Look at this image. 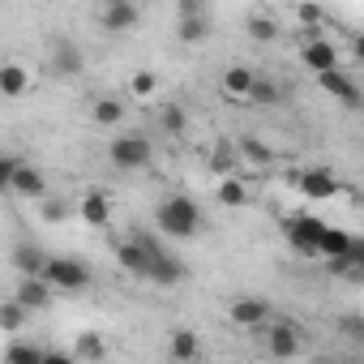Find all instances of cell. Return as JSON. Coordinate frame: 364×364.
<instances>
[{
    "mask_svg": "<svg viewBox=\"0 0 364 364\" xmlns=\"http://www.w3.org/2000/svg\"><path fill=\"white\" fill-rule=\"evenodd\" d=\"M296 189L309 198V202H326V198H338L343 193V185L326 171V167H309V171H300L296 176Z\"/></svg>",
    "mask_w": 364,
    "mask_h": 364,
    "instance_id": "obj_9",
    "label": "cell"
},
{
    "mask_svg": "<svg viewBox=\"0 0 364 364\" xmlns=\"http://www.w3.org/2000/svg\"><path fill=\"white\" fill-rule=\"evenodd\" d=\"M351 249H355V236L343 232V228H330L326 240H321V257H326V262H347Z\"/></svg>",
    "mask_w": 364,
    "mask_h": 364,
    "instance_id": "obj_22",
    "label": "cell"
},
{
    "mask_svg": "<svg viewBox=\"0 0 364 364\" xmlns=\"http://www.w3.org/2000/svg\"><path fill=\"white\" fill-rule=\"evenodd\" d=\"M154 249H159V240H154L150 232H133V236L116 240V262H120L124 274L150 279V270H154Z\"/></svg>",
    "mask_w": 364,
    "mask_h": 364,
    "instance_id": "obj_2",
    "label": "cell"
},
{
    "mask_svg": "<svg viewBox=\"0 0 364 364\" xmlns=\"http://www.w3.org/2000/svg\"><path fill=\"white\" fill-rule=\"evenodd\" d=\"M219 202L232 206V210H236V206H249V189H245L240 176H223V180H219Z\"/></svg>",
    "mask_w": 364,
    "mask_h": 364,
    "instance_id": "obj_25",
    "label": "cell"
},
{
    "mask_svg": "<svg viewBox=\"0 0 364 364\" xmlns=\"http://www.w3.org/2000/svg\"><path fill=\"white\" fill-rule=\"evenodd\" d=\"M338 330H343V334H364V321H355V317H347V321H338Z\"/></svg>",
    "mask_w": 364,
    "mask_h": 364,
    "instance_id": "obj_39",
    "label": "cell"
},
{
    "mask_svg": "<svg viewBox=\"0 0 364 364\" xmlns=\"http://www.w3.org/2000/svg\"><path fill=\"white\" fill-rule=\"evenodd\" d=\"M103 351H107V343H103V338H99L95 330H86V334H77V351H73L77 360H99Z\"/></svg>",
    "mask_w": 364,
    "mask_h": 364,
    "instance_id": "obj_30",
    "label": "cell"
},
{
    "mask_svg": "<svg viewBox=\"0 0 364 364\" xmlns=\"http://www.w3.org/2000/svg\"><path fill=\"white\" fill-rule=\"evenodd\" d=\"M77 215H82L90 228H107V219H112V202H107V193L90 189V193L77 202Z\"/></svg>",
    "mask_w": 364,
    "mask_h": 364,
    "instance_id": "obj_20",
    "label": "cell"
},
{
    "mask_svg": "<svg viewBox=\"0 0 364 364\" xmlns=\"http://www.w3.org/2000/svg\"><path fill=\"white\" fill-rule=\"evenodd\" d=\"M245 31H249V35H253L257 43H274V39H279V22H274L270 14H249Z\"/></svg>",
    "mask_w": 364,
    "mask_h": 364,
    "instance_id": "obj_26",
    "label": "cell"
},
{
    "mask_svg": "<svg viewBox=\"0 0 364 364\" xmlns=\"http://www.w3.org/2000/svg\"><path fill=\"white\" fill-rule=\"evenodd\" d=\"M129 90H133V95H137V99H150V95H154V90H159V77H154V73H150V69H137V73H133V77H129Z\"/></svg>",
    "mask_w": 364,
    "mask_h": 364,
    "instance_id": "obj_33",
    "label": "cell"
},
{
    "mask_svg": "<svg viewBox=\"0 0 364 364\" xmlns=\"http://www.w3.org/2000/svg\"><path fill=\"white\" fill-rule=\"evenodd\" d=\"M43 219L48 223H60L65 219V202H43Z\"/></svg>",
    "mask_w": 364,
    "mask_h": 364,
    "instance_id": "obj_36",
    "label": "cell"
},
{
    "mask_svg": "<svg viewBox=\"0 0 364 364\" xmlns=\"http://www.w3.org/2000/svg\"><path fill=\"white\" fill-rule=\"evenodd\" d=\"M167 355H171V364H198L202 338H198L189 326H176V330L167 334Z\"/></svg>",
    "mask_w": 364,
    "mask_h": 364,
    "instance_id": "obj_12",
    "label": "cell"
},
{
    "mask_svg": "<svg viewBox=\"0 0 364 364\" xmlns=\"http://www.w3.org/2000/svg\"><path fill=\"white\" fill-rule=\"evenodd\" d=\"M48 347H35V343H9L5 347V364H43Z\"/></svg>",
    "mask_w": 364,
    "mask_h": 364,
    "instance_id": "obj_27",
    "label": "cell"
},
{
    "mask_svg": "<svg viewBox=\"0 0 364 364\" xmlns=\"http://www.w3.org/2000/svg\"><path fill=\"white\" fill-rule=\"evenodd\" d=\"M176 18H180V26H176L180 43H202V39H210V14L206 9H198V14H176Z\"/></svg>",
    "mask_w": 364,
    "mask_h": 364,
    "instance_id": "obj_19",
    "label": "cell"
},
{
    "mask_svg": "<svg viewBox=\"0 0 364 364\" xmlns=\"http://www.w3.org/2000/svg\"><path fill=\"white\" fill-rule=\"evenodd\" d=\"M347 48H351V60H355V65H364V35H351V39H347Z\"/></svg>",
    "mask_w": 364,
    "mask_h": 364,
    "instance_id": "obj_37",
    "label": "cell"
},
{
    "mask_svg": "<svg viewBox=\"0 0 364 364\" xmlns=\"http://www.w3.org/2000/svg\"><path fill=\"white\" fill-rule=\"evenodd\" d=\"M163 129H167L171 137H180V133L189 129V116H185V107H180V103H167V107H163Z\"/></svg>",
    "mask_w": 364,
    "mask_h": 364,
    "instance_id": "obj_32",
    "label": "cell"
},
{
    "mask_svg": "<svg viewBox=\"0 0 364 364\" xmlns=\"http://www.w3.org/2000/svg\"><path fill=\"white\" fill-rule=\"evenodd\" d=\"M215 167H219V171H240V167L232 163V150H228V146H223V150H215Z\"/></svg>",
    "mask_w": 364,
    "mask_h": 364,
    "instance_id": "obj_35",
    "label": "cell"
},
{
    "mask_svg": "<svg viewBox=\"0 0 364 364\" xmlns=\"http://www.w3.org/2000/svg\"><path fill=\"white\" fill-rule=\"evenodd\" d=\"M137 22H141V9H137V5H129V0H103L99 26H103L107 35H124V31H133Z\"/></svg>",
    "mask_w": 364,
    "mask_h": 364,
    "instance_id": "obj_8",
    "label": "cell"
},
{
    "mask_svg": "<svg viewBox=\"0 0 364 364\" xmlns=\"http://www.w3.org/2000/svg\"><path fill=\"white\" fill-rule=\"evenodd\" d=\"M82 65H86V56H82L77 43H69V39H52V52H48V69H52V73H60V77H77Z\"/></svg>",
    "mask_w": 364,
    "mask_h": 364,
    "instance_id": "obj_11",
    "label": "cell"
},
{
    "mask_svg": "<svg viewBox=\"0 0 364 364\" xmlns=\"http://www.w3.org/2000/svg\"><path fill=\"white\" fill-rule=\"evenodd\" d=\"M9 193H14V198H26V202H48V180H43V171H39L35 163H26V167L18 171V180L9 185Z\"/></svg>",
    "mask_w": 364,
    "mask_h": 364,
    "instance_id": "obj_15",
    "label": "cell"
},
{
    "mask_svg": "<svg viewBox=\"0 0 364 364\" xmlns=\"http://www.w3.org/2000/svg\"><path fill=\"white\" fill-rule=\"evenodd\" d=\"M22 321H26V309H22L18 300H5V304H0V330H5L9 338L22 330Z\"/></svg>",
    "mask_w": 364,
    "mask_h": 364,
    "instance_id": "obj_28",
    "label": "cell"
},
{
    "mask_svg": "<svg viewBox=\"0 0 364 364\" xmlns=\"http://www.w3.org/2000/svg\"><path fill=\"white\" fill-rule=\"evenodd\" d=\"M31 90V73L22 69V65H0V95H5V99H22Z\"/></svg>",
    "mask_w": 364,
    "mask_h": 364,
    "instance_id": "obj_21",
    "label": "cell"
},
{
    "mask_svg": "<svg viewBox=\"0 0 364 364\" xmlns=\"http://www.w3.org/2000/svg\"><path fill=\"white\" fill-rule=\"evenodd\" d=\"M43 364H82L77 355H69V351H48L43 355Z\"/></svg>",
    "mask_w": 364,
    "mask_h": 364,
    "instance_id": "obj_38",
    "label": "cell"
},
{
    "mask_svg": "<svg viewBox=\"0 0 364 364\" xmlns=\"http://www.w3.org/2000/svg\"><path fill=\"white\" fill-rule=\"evenodd\" d=\"M326 223L321 219H313V215H291L287 223H283V240L300 253V257H321V240H326Z\"/></svg>",
    "mask_w": 364,
    "mask_h": 364,
    "instance_id": "obj_3",
    "label": "cell"
},
{
    "mask_svg": "<svg viewBox=\"0 0 364 364\" xmlns=\"http://www.w3.org/2000/svg\"><path fill=\"white\" fill-rule=\"evenodd\" d=\"M317 86H321L330 99H338L343 107H351V112H360V107H364V90H360V82H355L347 69H334V73L317 77Z\"/></svg>",
    "mask_w": 364,
    "mask_h": 364,
    "instance_id": "obj_7",
    "label": "cell"
},
{
    "mask_svg": "<svg viewBox=\"0 0 364 364\" xmlns=\"http://www.w3.org/2000/svg\"><path fill=\"white\" fill-rule=\"evenodd\" d=\"M22 167H26V159H22V154H14V150H9V154H0V189H5V193H9V185L18 180V171H22Z\"/></svg>",
    "mask_w": 364,
    "mask_h": 364,
    "instance_id": "obj_31",
    "label": "cell"
},
{
    "mask_svg": "<svg viewBox=\"0 0 364 364\" xmlns=\"http://www.w3.org/2000/svg\"><path fill=\"white\" fill-rule=\"evenodd\" d=\"M266 351H270L274 360H291V355L300 351V330H296V326H287V321L266 326Z\"/></svg>",
    "mask_w": 364,
    "mask_h": 364,
    "instance_id": "obj_13",
    "label": "cell"
},
{
    "mask_svg": "<svg viewBox=\"0 0 364 364\" xmlns=\"http://www.w3.org/2000/svg\"><path fill=\"white\" fill-rule=\"evenodd\" d=\"M317 364H334V360H317Z\"/></svg>",
    "mask_w": 364,
    "mask_h": 364,
    "instance_id": "obj_40",
    "label": "cell"
},
{
    "mask_svg": "<svg viewBox=\"0 0 364 364\" xmlns=\"http://www.w3.org/2000/svg\"><path fill=\"white\" fill-rule=\"evenodd\" d=\"M180 279H185V262H176L163 245L154 249V270H150V283H159V287H176Z\"/></svg>",
    "mask_w": 364,
    "mask_h": 364,
    "instance_id": "obj_17",
    "label": "cell"
},
{
    "mask_svg": "<svg viewBox=\"0 0 364 364\" xmlns=\"http://www.w3.org/2000/svg\"><path fill=\"white\" fill-rule=\"evenodd\" d=\"M283 99V90H279V82H270V77H257V86H253V95H249V103L253 107H274Z\"/></svg>",
    "mask_w": 364,
    "mask_h": 364,
    "instance_id": "obj_29",
    "label": "cell"
},
{
    "mask_svg": "<svg viewBox=\"0 0 364 364\" xmlns=\"http://www.w3.org/2000/svg\"><path fill=\"white\" fill-rule=\"evenodd\" d=\"M48 262H52V257H48L43 249H35V245H18V249H14V266H18L22 279H43Z\"/></svg>",
    "mask_w": 364,
    "mask_h": 364,
    "instance_id": "obj_18",
    "label": "cell"
},
{
    "mask_svg": "<svg viewBox=\"0 0 364 364\" xmlns=\"http://www.w3.org/2000/svg\"><path fill=\"white\" fill-rule=\"evenodd\" d=\"M43 283H52V291H82L90 283V266L77 257H52L43 270Z\"/></svg>",
    "mask_w": 364,
    "mask_h": 364,
    "instance_id": "obj_5",
    "label": "cell"
},
{
    "mask_svg": "<svg viewBox=\"0 0 364 364\" xmlns=\"http://www.w3.org/2000/svg\"><path fill=\"white\" fill-rule=\"evenodd\" d=\"M253 86H257V69H249V65H232V69L223 73V95H228L232 103H249Z\"/></svg>",
    "mask_w": 364,
    "mask_h": 364,
    "instance_id": "obj_16",
    "label": "cell"
},
{
    "mask_svg": "<svg viewBox=\"0 0 364 364\" xmlns=\"http://www.w3.org/2000/svg\"><path fill=\"white\" fill-rule=\"evenodd\" d=\"M107 159H112V167H120V171H141V167H150L154 146H150V137H141V133H124V137H112Z\"/></svg>",
    "mask_w": 364,
    "mask_h": 364,
    "instance_id": "obj_4",
    "label": "cell"
},
{
    "mask_svg": "<svg viewBox=\"0 0 364 364\" xmlns=\"http://www.w3.org/2000/svg\"><path fill=\"white\" fill-rule=\"evenodd\" d=\"M14 300L26 313H43V309H52V283H43V279H18Z\"/></svg>",
    "mask_w": 364,
    "mask_h": 364,
    "instance_id": "obj_14",
    "label": "cell"
},
{
    "mask_svg": "<svg viewBox=\"0 0 364 364\" xmlns=\"http://www.w3.org/2000/svg\"><path fill=\"white\" fill-rule=\"evenodd\" d=\"M228 317H232V326H245V330L266 326L270 321V300H262V296H236L232 309H228Z\"/></svg>",
    "mask_w": 364,
    "mask_h": 364,
    "instance_id": "obj_10",
    "label": "cell"
},
{
    "mask_svg": "<svg viewBox=\"0 0 364 364\" xmlns=\"http://www.w3.org/2000/svg\"><path fill=\"white\" fill-rule=\"evenodd\" d=\"M90 120H95V124H103V129H112V124H120V120H124V103H120V99H112V95H103V99H95Z\"/></svg>",
    "mask_w": 364,
    "mask_h": 364,
    "instance_id": "obj_24",
    "label": "cell"
},
{
    "mask_svg": "<svg viewBox=\"0 0 364 364\" xmlns=\"http://www.w3.org/2000/svg\"><path fill=\"white\" fill-rule=\"evenodd\" d=\"M300 60H304V69H309V73L326 77V73H334V69H338V48L313 31V35L304 39V48H300Z\"/></svg>",
    "mask_w": 364,
    "mask_h": 364,
    "instance_id": "obj_6",
    "label": "cell"
},
{
    "mask_svg": "<svg viewBox=\"0 0 364 364\" xmlns=\"http://www.w3.org/2000/svg\"><path fill=\"white\" fill-rule=\"evenodd\" d=\"M296 18H300V26H309V35H313V26L321 22V9H317V5H300Z\"/></svg>",
    "mask_w": 364,
    "mask_h": 364,
    "instance_id": "obj_34",
    "label": "cell"
},
{
    "mask_svg": "<svg viewBox=\"0 0 364 364\" xmlns=\"http://www.w3.org/2000/svg\"><path fill=\"white\" fill-rule=\"evenodd\" d=\"M154 228H159V236H167V240H189V236H198V228H202V210H198L193 198L171 193V198H163V202L154 206Z\"/></svg>",
    "mask_w": 364,
    "mask_h": 364,
    "instance_id": "obj_1",
    "label": "cell"
},
{
    "mask_svg": "<svg viewBox=\"0 0 364 364\" xmlns=\"http://www.w3.org/2000/svg\"><path fill=\"white\" fill-rule=\"evenodd\" d=\"M236 154H240V159H249V163H257V167H270V163H274V150H270L266 141H257L253 133H240Z\"/></svg>",
    "mask_w": 364,
    "mask_h": 364,
    "instance_id": "obj_23",
    "label": "cell"
}]
</instances>
